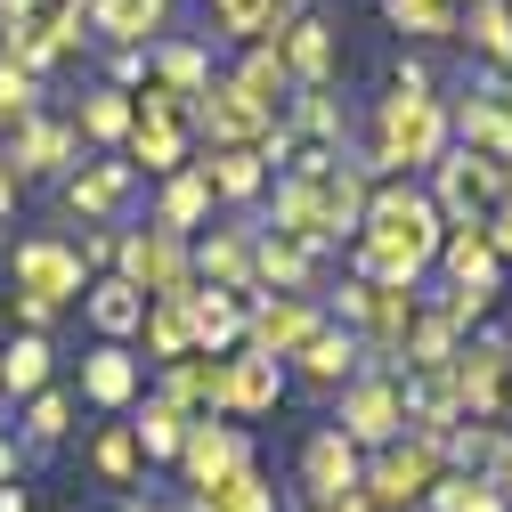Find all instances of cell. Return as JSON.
<instances>
[{
    "instance_id": "6da1fadb",
    "label": "cell",
    "mask_w": 512,
    "mask_h": 512,
    "mask_svg": "<svg viewBox=\"0 0 512 512\" xmlns=\"http://www.w3.org/2000/svg\"><path fill=\"white\" fill-rule=\"evenodd\" d=\"M439 236H447V220L415 179H374L366 220L350 236V261H358L366 285H423L431 261H439Z\"/></svg>"
},
{
    "instance_id": "7a4b0ae2",
    "label": "cell",
    "mask_w": 512,
    "mask_h": 512,
    "mask_svg": "<svg viewBox=\"0 0 512 512\" xmlns=\"http://www.w3.org/2000/svg\"><path fill=\"white\" fill-rule=\"evenodd\" d=\"M447 155V106L431 90H382L374 98V147H366V179H407V171H431Z\"/></svg>"
},
{
    "instance_id": "3957f363",
    "label": "cell",
    "mask_w": 512,
    "mask_h": 512,
    "mask_svg": "<svg viewBox=\"0 0 512 512\" xmlns=\"http://www.w3.org/2000/svg\"><path fill=\"white\" fill-rule=\"evenodd\" d=\"M439 472H447V456H439V439H391V447H374L366 456V480H358V496L374 504V512H423L431 504V488H439Z\"/></svg>"
},
{
    "instance_id": "277c9868",
    "label": "cell",
    "mask_w": 512,
    "mask_h": 512,
    "mask_svg": "<svg viewBox=\"0 0 512 512\" xmlns=\"http://www.w3.org/2000/svg\"><path fill=\"white\" fill-rule=\"evenodd\" d=\"M9 285H17V301H33V309H66L74 293H90V269H82V244H66V236H17L9 244Z\"/></svg>"
},
{
    "instance_id": "5b68a950",
    "label": "cell",
    "mask_w": 512,
    "mask_h": 512,
    "mask_svg": "<svg viewBox=\"0 0 512 512\" xmlns=\"http://www.w3.org/2000/svg\"><path fill=\"white\" fill-rule=\"evenodd\" d=\"M122 285H139L147 301H187L196 293V261H187V236H171V228H131L122 236V269H114Z\"/></svg>"
},
{
    "instance_id": "8992f818",
    "label": "cell",
    "mask_w": 512,
    "mask_h": 512,
    "mask_svg": "<svg viewBox=\"0 0 512 512\" xmlns=\"http://www.w3.org/2000/svg\"><path fill=\"white\" fill-rule=\"evenodd\" d=\"M447 382H456V399H464V423H504L512 415V342L504 334H472L456 350V366H447Z\"/></svg>"
},
{
    "instance_id": "52a82bcc",
    "label": "cell",
    "mask_w": 512,
    "mask_h": 512,
    "mask_svg": "<svg viewBox=\"0 0 512 512\" xmlns=\"http://www.w3.org/2000/svg\"><path fill=\"white\" fill-rule=\"evenodd\" d=\"M334 431H342L350 447H391V439H407V382L366 366L350 391H342V407H334Z\"/></svg>"
},
{
    "instance_id": "ba28073f",
    "label": "cell",
    "mask_w": 512,
    "mask_h": 512,
    "mask_svg": "<svg viewBox=\"0 0 512 512\" xmlns=\"http://www.w3.org/2000/svg\"><path fill=\"white\" fill-rule=\"evenodd\" d=\"M317 326H326V309H317L309 293H252L244 301V350L252 358H277L285 366Z\"/></svg>"
},
{
    "instance_id": "9c48e42d",
    "label": "cell",
    "mask_w": 512,
    "mask_h": 512,
    "mask_svg": "<svg viewBox=\"0 0 512 512\" xmlns=\"http://www.w3.org/2000/svg\"><path fill=\"white\" fill-rule=\"evenodd\" d=\"M252 464V439H244V423H187V439H179V472H187V496H204V488H220L228 472H244Z\"/></svg>"
},
{
    "instance_id": "30bf717a",
    "label": "cell",
    "mask_w": 512,
    "mask_h": 512,
    "mask_svg": "<svg viewBox=\"0 0 512 512\" xmlns=\"http://www.w3.org/2000/svg\"><path fill=\"white\" fill-rule=\"evenodd\" d=\"M358 480H366V456H358V447H350L334 423L301 439V488H309L317 512H334L342 496H358Z\"/></svg>"
},
{
    "instance_id": "8fae6325",
    "label": "cell",
    "mask_w": 512,
    "mask_h": 512,
    "mask_svg": "<svg viewBox=\"0 0 512 512\" xmlns=\"http://www.w3.org/2000/svg\"><path fill=\"white\" fill-rule=\"evenodd\" d=\"M269 49L285 57V82H293V90H334L342 41H334V25H326V17H309V9H301V17H285Z\"/></svg>"
},
{
    "instance_id": "7c38bea8",
    "label": "cell",
    "mask_w": 512,
    "mask_h": 512,
    "mask_svg": "<svg viewBox=\"0 0 512 512\" xmlns=\"http://www.w3.org/2000/svg\"><path fill=\"white\" fill-rule=\"evenodd\" d=\"M82 399L106 407V415H131V407L147 399V366H139V350H131V342H98V350L82 358Z\"/></svg>"
},
{
    "instance_id": "4fadbf2b",
    "label": "cell",
    "mask_w": 512,
    "mask_h": 512,
    "mask_svg": "<svg viewBox=\"0 0 512 512\" xmlns=\"http://www.w3.org/2000/svg\"><path fill=\"white\" fill-rule=\"evenodd\" d=\"M277 399H285V366L277 358H252V350L220 358V415L252 423V415H277Z\"/></svg>"
},
{
    "instance_id": "5bb4252c",
    "label": "cell",
    "mask_w": 512,
    "mask_h": 512,
    "mask_svg": "<svg viewBox=\"0 0 512 512\" xmlns=\"http://www.w3.org/2000/svg\"><path fill=\"white\" fill-rule=\"evenodd\" d=\"M431 269H447V293H472V301H496V285H504V261L488 252V228H447Z\"/></svg>"
},
{
    "instance_id": "9a60e30c",
    "label": "cell",
    "mask_w": 512,
    "mask_h": 512,
    "mask_svg": "<svg viewBox=\"0 0 512 512\" xmlns=\"http://www.w3.org/2000/svg\"><path fill=\"white\" fill-rule=\"evenodd\" d=\"M74 122H57V114H33L25 122V131H9V155H0V163H9L17 179H57V171H74Z\"/></svg>"
},
{
    "instance_id": "2e32d148",
    "label": "cell",
    "mask_w": 512,
    "mask_h": 512,
    "mask_svg": "<svg viewBox=\"0 0 512 512\" xmlns=\"http://www.w3.org/2000/svg\"><path fill=\"white\" fill-rule=\"evenodd\" d=\"M293 366L317 382V391H350V382L366 374V342H358L350 326H334V317H326V326H317V334L293 350Z\"/></svg>"
},
{
    "instance_id": "e0dca14e",
    "label": "cell",
    "mask_w": 512,
    "mask_h": 512,
    "mask_svg": "<svg viewBox=\"0 0 512 512\" xmlns=\"http://www.w3.org/2000/svg\"><path fill=\"white\" fill-rule=\"evenodd\" d=\"M252 293H317V252L277 228H252Z\"/></svg>"
},
{
    "instance_id": "ac0fdd59",
    "label": "cell",
    "mask_w": 512,
    "mask_h": 512,
    "mask_svg": "<svg viewBox=\"0 0 512 512\" xmlns=\"http://www.w3.org/2000/svg\"><path fill=\"white\" fill-rule=\"evenodd\" d=\"M196 131H204L212 147H261L277 122H261V114L236 98V82H228V74H212V90L196 98Z\"/></svg>"
},
{
    "instance_id": "d6986e66",
    "label": "cell",
    "mask_w": 512,
    "mask_h": 512,
    "mask_svg": "<svg viewBox=\"0 0 512 512\" xmlns=\"http://www.w3.org/2000/svg\"><path fill=\"white\" fill-rule=\"evenodd\" d=\"M139 196V171L122 163V155H98V163H82V171H66V204L82 212V220H114L122 204Z\"/></svg>"
},
{
    "instance_id": "ffe728a7",
    "label": "cell",
    "mask_w": 512,
    "mask_h": 512,
    "mask_svg": "<svg viewBox=\"0 0 512 512\" xmlns=\"http://www.w3.org/2000/svg\"><path fill=\"white\" fill-rule=\"evenodd\" d=\"M244 301H252V293H212V285L187 293V334H196V358L244 350Z\"/></svg>"
},
{
    "instance_id": "44dd1931",
    "label": "cell",
    "mask_w": 512,
    "mask_h": 512,
    "mask_svg": "<svg viewBox=\"0 0 512 512\" xmlns=\"http://www.w3.org/2000/svg\"><path fill=\"white\" fill-rule=\"evenodd\" d=\"M447 139H464V147H472V155H488V163H512V106H504V98L464 90L456 106H447Z\"/></svg>"
},
{
    "instance_id": "7402d4cb",
    "label": "cell",
    "mask_w": 512,
    "mask_h": 512,
    "mask_svg": "<svg viewBox=\"0 0 512 512\" xmlns=\"http://www.w3.org/2000/svg\"><path fill=\"white\" fill-rule=\"evenodd\" d=\"M187 261H196V285L212 293H252V228H212L187 244Z\"/></svg>"
},
{
    "instance_id": "603a6c76",
    "label": "cell",
    "mask_w": 512,
    "mask_h": 512,
    "mask_svg": "<svg viewBox=\"0 0 512 512\" xmlns=\"http://www.w3.org/2000/svg\"><path fill=\"white\" fill-rule=\"evenodd\" d=\"M147 90L196 106V98L212 90V49H204V41H155V49H147Z\"/></svg>"
},
{
    "instance_id": "cb8c5ba5",
    "label": "cell",
    "mask_w": 512,
    "mask_h": 512,
    "mask_svg": "<svg viewBox=\"0 0 512 512\" xmlns=\"http://www.w3.org/2000/svg\"><path fill=\"white\" fill-rule=\"evenodd\" d=\"M171 25V0H90V33L114 49H155Z\"/></svg>"
},
{
    "instance_id": "d4e9b609",
    "label": "cell",
    "mask_w": 512,
    "mask_h": 512,
    "mask_svg": "<svg viewBox=\"0 0 512 512\" xmlns=\"http://www.w3.org/2000/svg\"><path fill=\"white\" fill-rule=\"evenodd\" d=\"M228 82H236V98H244L252 114H261V122H285V106H293V82H285V57H277L269 41H261V49H244Z\"/></svg>"
},
{
    "instance_id": "484cf974",
    "label": "cell",
    "mask_w": 512,
    "mask_h": 512,
    "mask_svg": "<svg viewBox=\"0 0 512 512\" xmlns=\"http://www.w3.org/2000/svg\"><path fill=\"white\" fill-rule=\"evenodd\" d=\"M196 171H204V187H212V204H252V196H269V163L252 155V147H204Z\"/></svg>"
},
{
    "instance_id": "4316f807",
    "label": "cell",
    "mask_w": 512,
    "mask_h": 512,
    "mask_svg": "<svg viewBox=\"0 0 512 512\" xmlns=\"http://www.w3.org/2000/svg\"><path fill=\"white\" fill-rule=\"evenodd\" d=\"M187 147H196V131H187V122H131V139H122V163L171 179V171H187Z\"/></svg>"
},
{
    "instance_id": "83f0119b",
    "label": "cell",
    "mask_w": 512,
    "mask_h": 512,
    "mask_svg": "<svg viewBox=\"0 0 512 512\" xmlns=\"http://www.w3.org/2000/svg\"><path fill=\"white\" fill-rule=\"evenodd\" d=\"M82 309H90L98 342H131V334L147 326V293H139V285H122V277H98V285L82 293Z\"/></svg>"
},
{
    "instance_id": "f1b7e54d",
    "label": "cell",
    "mask_w": 512,
    "mask_h": 512,
    "mask_svg": "<svg viewBox=\"0 0 512 512\" xmlns=\"http://www.w3.org/2000/svg\"><path fill=\"white\" fill-rule=\"evenodd\" d=\"M212 220V187H204V171L187 163V171H171L163 179V196H155V228H171V236H187L196 244V228Z\"/></svg>"
},
{
    "instance_id": "f546056e",
    "label": "cell",
    "mask_w": 512,
    "mask_h": 512,
    "mask_svg": "<svg viewBox=\"0 0 512 512\" xmlns=\"http://www.w3.org/2000/svg\"><path fill=\"white\" fill-rule=\"evenodd\" d=\"M155 399H171L187 423L220 415V358H179V366H163V391H155Z\"/></svg>"
},
{
    "instance_id": "4dcf8cb0",
    "label": "cell",
    "mask_w": 512,
    "mask_h": 512,
    "mask_svg": "<svg viewBox=\"0 0 512 512\" xmlns=\"http://www.w3.org/2000/svg\"><path fill=\"white\" fill-rule=\"evenodd\" d=\"M285 131H293V139H309V147H334V155H342V139H350V114H342V98H334V90H293V106H285Z\"/></svg>"
},
{
    "instance_id": "1f68e13d",
    "label": "cell",
    "mask_w": 512,
    "mask_h": 512,
    "mask_svg": "<svg viewBox=\"0 0 512 512\" xmlns=\"http://www.w3.org/2000/svg\"><path fill=\"white\" fill-rule=\"evenodd\" d=\"M122 423H131V439H139V456H147V464H179V439H187V415H179L171 399H139V407L122 415Z\"/></svg>"
},
{
    "instance_id": "d6a6232c",
    "label": "cell",
    "mask_w": 512,
    "mask_h": 512,
    "mask_svg": "<svg viewBox=\"0 0 512 512\" xmlns=\"http://www.w3.org/2000/svg\"><path fill=\"white\" fill-rule=\"evenodd\" d=\"M131 122H139V106H131V90H90L82 98V114H74V139H90V147H122L131 139Z\"/></svg>"
},
{
    "instance_id": "836d02e7",
    "label": "cell",
    "mask_w": 512,
    "mask_h": 512,
    "mask_svg": "<svg viewBox=\"0 0 512 512\" xmlns=\"http://www.w3.org/2000/svg\"><path fill=\"white\" fill-rule=\"evenodd\" d=\"M90 472H98L106 488H122V496H131V488L147 480V456H139V439H131V423H106V431L90 439Z\"/></svg>"
},
{
    "instance_id": "e575fe53",
    "label": "cell",
    "mask_w": 512,
    "mask_h": 512,
    "mask_svg": "<svg viewBox=\"0 0 512 512\" xmlns=\"http://www.w3.org/2000/svg\"><path fill=\"white\" fill-rule=\"evenodd\" d=\"M49 334H17L9 350H0V391H9V399H41L49 391Z\"/></svg>"
},
{
    "instance_id": "d590c367",
    "label": "cell",
    "mask_w": 512,
    "mask_h": 512,
    "mask_svg": "<svg viewBox=\"0 0 512 512\" xmlns=\"http://www.w3.org/2000/svg\"><path fill=\"white\" fill-rule=\"evenodd\" d=\"M187 512H277V488L261 480V464H244V472H228L220 488L187 496Z\"/></svg>"
},
{
    "instance_id": "8d00e7d4",
    "label": "cell",
    "mask_w": 512,
    "mask_h": 512,
    "mask_svg": "<svg viewBox=\"0 0 512 512\" xmlns=\"http://www.w3.org/2000/svg\"><path fill=\"white\" fill-rule=\"evenodd\" d=\"M382 17H391L399 33H415V41H456L464 33L456 0H382Z\"/></svg>"
},
{
    "instance_id": "74e56055",
    "label": "cell",
    "mask_w": 512,
    "mask_h": 512,
    "mask_svg": "<svg viewBox=\"0 0 512 512\" xmlns=\"http://www.w3.org/2000/svg\"><path fill=\"white\" fill-rule=\"evenodd\" d=\"M456 41H472V49L488 57V66H512V0H472Z\"/></svg>"
},
{
    "instance_id": "f35d334b",
    "label": "cell",
    "mask_w": 512,
    "mask_h": 512,
    "mask_svg": "<svg viewBox=\"0 0 512 512\" xmlns=\"http://www.w3.org/2000/svg\"><path fill=\"white\" fill-rule=\"evenodd\" d=\"M147 350L163 358V366H179V358H196V334H187V301H147Z\"/></svg>"
},
{
    "instance_id": "ab89813d",
    "label": "cell",
    "mask_w": 512,
    "mask_h": 512,
    "mask_svg": "<svg viewBox=\"0 0 512 512\" xmlns=\"http://www.w3.org/2000/svg\"><path fill=\"white\" fill-rule=\"evenodd\" d=\"M212 25L220 33H236L244 49H261V41H277V0H212Z\"/></svg>"
},
{
    "instance_id": "60d3db41",
    "label": "cell",
    "mask_w": 512,
    "mask_h": 512,
    "mask_svg": "<svg viewBox=\"0 0 512 512\" xmlns=\"http://www.w3.org/2000/svg\"><path fill=\"white\" fill-rule=\"evenodd\" d=\"M66 431H74V399L57 391V382H49L41 399H25V439H33V447H57Z\"/></svg>"
},
{
    "instance_id": "b9f144b4",
    "label": "cell",
    "mask_w": 512,
    "mask_h": 512,
    "mask_svg": "<svg viewBox=\"0 0 512 512\" xmlns=\"http://www.w3.org/2000/svg\"><path fill=\"white\" fill-rule=\"evenodd\" d=\"M33 98H41V82H33L25 66H9V57H0V122H9V131H25V122L41 114Z\"/></svg>"
},
{
    "instance_id": "7bdbcfd3",
    "label": "cell",
    "mask_w": 512,
    "mask_h": 512,
    "mask_svg": "<svg viewBox=\"0 0 512 512\" xmlns=\"http://www.w3.org/2000/svg\"><path fill=\"white\" fill-rule=\"evenodd\" d=\"M366 301H374V285H366V277L334 285V326H350V334H358V326H366Z\"/></svg>"
},
{
    "instance_id": "ee69618b",
    "label": "cell",
    "mask_w": 512,
    "mask_h": 512,
    "mask_svg": "<svg viewBox=\"0 0 512 512\" xmlns=\"http://www.w3.org/2000/svg\"><path fill=\"white\" fill-rule=\"evenodd\" d=\"M114 90H147V49H114Z\"/></svg>"
},
{
    "instance_id": "f6af8a7d",
    "label": "cell",
    "mask_w": 512,
    "mask_h": 512,
    "mask_svg": "<svg viewBox=\"0 0 512 512\" xmlns=\"http://www.w3.org/2000/svg\"><path fill=\"white\" fill-rule=\"evenodd\" d=\"M106 261H122V236L114 228H90L82 236V269H106Z\"/></svg>"
},
{
    "instance_id": "bcb514c9",
    "label": "cell",
    "mask_w": 512,
    "mask_h": 512,
    "mask_svg": "<svg viewBox=\"0 0 512 512\" xmlns=\"http://www.w3.org/2000/svg\"><path fill=\"white\" fill-rule=\"evenodd\" d=\"M480 228H488V252H496V261H512V204H496Z\"/></svg>"
},
{
    "instance_id": "7dc6e473",
    "label": "cell",
    "mask_w": 512,
    "mask_h": 512,
    "mask_svg": "<svg viewBox=\"0 0 512 512\" xmlns=\"http://www.w3.org/2000/svg\"><path fill=\"white\" fill-rule=\"evenodd\" d=\"M17 472H25V447H17V439H0V488H9Z\"/></svg>"
},
{
    "instance_id": "c3c4849f",
    "label": "cell",
    "mask_w": 512,
    "mask_h": 512,
    "mask_svg": "<svg viewBox=\"0 0 512 512\" xmlns=\"http://www.w3.org/2000/svg\"><path fill=\"white\" fill-rule=\"evenodd\" d=\"M17 187H25V179H17L9 163H0V220H17Z\"/></svg>"
},
{
    "instance_id": "681fc988",
    "label": "cell",
    "mask_w": 512,
    "mask_h": 512,
    "mask_svg": "<svg viewBox=\"0 0 512 512\" xmlns=\"http://www.w3.org/2000/svg\"><path fill=\"white\" fill-rule=\"evenodd\" d=\"M0 512H33V488H25V480H9V488H0Z\"/></svg>"
},
{
    "instance_id": "f907efd6",
    "label": "cell",
    "mask_w": 512,
    "mask_h": 512,
    "mask_svg": "<svg viewBox=\"0 0 512 512\" xmlns=\"http://www.w3.org/2000/svg\"><path fill=\"white\" fill-rule=\"evenodd\" d=\"M496 496L512 504V447H504V464H496Z\"/></svg>"
},
{
    "instance_id": "816d5d0a",
    "label": "cell",
    "mask_w": 512,
    "mask_h": 512,
    "mask_svg": "<svg viewBox=\"0 0 512 512\" xmlns=\"http://www.w3.org/2000/svg\"><path fill=\"white\" fill-rule=\"evenodd\" d=\"M496 204H512V163H496Z\"/></svg>"
},
{
    "instance_id": "f5cc1de1",
    "label": "cell",
    "mask_w": 512,
    "mask_h": 512,
    "mask_svg": "<svg viewBox=\"0 0 512 512\" xmlns=\"http://www.w3.org/2000/svg\"><path fill=\"white\" fill-rule=\"evenodd\" d=\"M334 512H374V504H366V496H342V504H334Z\"/></svg>"
},
{
    "instance_id": "db71d44e",
    "label": "cell",
    "mask_w": 512,
    "mask_h": 512,
    "mask_svg": "<svg viewBox=\"0 0 512 512\" xmlns=\"http://www.w3.org/2000/svg\"><path fill=\"white\" fill-rule=\"evenodd\" d=\"M456 9H472V0H456Z\"/></svg>"
}]
</instances>
